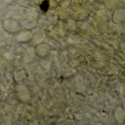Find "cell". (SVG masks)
<instances>
[{"instance_id":"cell-1","label":"cell","mask_w":125,"mask_h":125,"mask_svg":"<svg viewBox=\"0 0 125 125\" xmlns=\"http://www.w3.org/2000/svg\"><path fill=\"white\" fill-rule=\"evenodd\" d=\"M43 6H44V4H43V3H42V4H41V7H42V8H41V10H43V8H44V7H43ZM45 7H46V9H47V8H48V7H49V4H46V6H45Z\"/></svg>"}]
</instances>
